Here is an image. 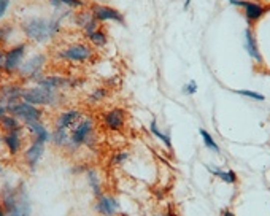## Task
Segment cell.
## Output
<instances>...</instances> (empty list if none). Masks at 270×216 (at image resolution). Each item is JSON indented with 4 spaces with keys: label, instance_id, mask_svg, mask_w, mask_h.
Returning <instances> with one entry per match:
<instances>
[{
    "label": "cell",
    "instance_id": "1",
    "mask_svg": "<svg viewBox=\"0 0 270 216\" xmlns=\"http://www.w3.org/2000/svg\"><path fill=\"white\" fill-rule=\"evenodd\" d=\"M24 35L35 43L53 40L60 30V19L56 18H29L22 22Z\"/></svg>",
    "mask_w": 270,
    "mask_h": 216
},
{
    "label": "cell",
    "instance_id": "2",
    "mask_svg": "<svg viewBox=\"0 0 270 216\" xmlns=\"http://www.w3.org/2000/svg\"><path fill=\"white\" fill-rule=\"evenodd\" d=\"M21 100L29 102L35 107H54L59 102V96L57 91H51L46 88H41V86H37V88L24 89Z\"/></svg>",
    "mask_w": 270,
    "mask_h": 216
},
{
    "label": "cell",
    "instance_id": "3",
    "mask_svg": "<svg viewBox=\"0 0 270 216\" xmlns=\"http://www.w3.org/2000/svg\"><path fill=\"white\" fill-rule=\"evenodd\" d=\"M94 131V121L91 118H83L76 123V126L70 132V142H68L67 148L68 150H78L83 145H89L91 137Z\"/></svg>",
    "mask_w": 270,
    "mask_h": 216
},
{
    "label": "cell",
    "instance_id": "4",
    "mask_svg": "<svg viewBox=\"0 0 270 216\" xmlns=\"http://www.w3.org/2000/svg\"><path fill=\"white\" fill-rule=\"evenodd\" d=\"M8 113L13 115L14 118H18L24 126L30 124V123H38V121H41V118H43V111L38 107L32 105L29 102H24V100H19V102H16L14 105H11L8 108Z\"/></svg>",
    "mask_w": 270,
    "mask_h": 216
},
{
    "label": "cell",
    "instance_id": "5",
    "mask_svg": "<svg viewBox=\"0 0 270 216\" xmlns=\"http://www.w3.org/2000/svg\"><path fill=\"white\" fill-rule=\"evenodd\" d=\"M92 48L86 43H72L67 48H64L60 53L57 54V57H60L62 60H67V62H88V60L92 57Z\"/></svg>",
    "mask_w": 270,
    "mask_h": 216
},
{
    "label": "cell",
    "instance_id": "6",
    "mask_svg": "<svg viewBox=\"0 0 270 216\" xmlns=\"http://www.w3.org/2000/svg\"><path fill=\"white\" fill-rule=\"evenodd\" d=\"M25 48H27L25 43H19V45H16L8 51H5L3 62H2V67L0 68L6 73H13L16 70H19V67L22 65V60H24Z\"/></svg>",
    "mask_w": 270,
    "mask_h": 216
},
{
    "label": "cell",
    "instance_id": "7",
    "mask_svg": "<svg viewBox=\"0 0 270 216\" xmlns=\"http://www.w3.org/2000/svg\"><path fill=\"white\" fill-rule=\"evenodd\" d=\"M46 64V56L45 54H37V56H32L29 60L19 67V75L24 76V78H29V80H40L41 78V73H43V68H45Z\"/></svg>",
    "mask_w": 270,
    "mask_h": 216
},
{
    "label": "cell",
    "instance_id": "8",
    "mask_svg": "<svg viewBox=\"0 0 270 216\" xmlns=\"http://www.w3.org/2000/svg\"><path fill=\"white\" fill-rule=\"evenodd\" d=\"M45 145L46 143H41L38 140H33L27 150L24 151V164L29 167L30 172H35L37 166L40 164L41 158H43V153H45Z\"/></svg>",
    "mask_w": 270,
    "mask_h": 216
},
{
    "label": "cell",
    "instance_id": "9",
    "mask_svg": "<svg viewBox=\"0 0 270 216\" xmlns=\"http://www.w3.org/2000/svg\"><path fill=\"white\" fill-rule=\"evenodd\" d=\"M94 210L102 216H116L119 212V202L115 196L102 194L97 197V202L94 205Z\"/></svg>",
    "mask_w": 270,
    "mask_h": 216
},
{
    "label": "cell",
    "instance_id": "10",
    "mask_svg": "<svg viewBox=\"0 0 270 216\" xmlns=\"http://www.w3.org/2000/svg\"><path fill=\"white\" fill-rule=\"evenodd\" d=\"M30 213H32L30 199L27 196L25 188L21 185L18 186V202H16V205L10 212H6V216H30Z\"/></svg>",
    "mask_w": 270,
    "mask_h": 216
},
{
    "label": "cell",
    "instance_id": "11",
    "mask_svg": "<svg viewBox=\"0 0 270 216\" xmlns=\"http://www.w3.org/2000/svg\"><path fill=\"white\" fill-rule=\"evenodd\" d=\"M91 13L97 22H105V21H116V22H124L123 14L118 10L107 5H92L91 6Z\"/></svg>",
    "mask_w": 270,
    "mask_h": 216
},
{
    "label": "cell",
    "instance_id": "12",
    "mask_svg": "<svg viewBox=\"0 0 270 216\" xmlns=\"http://www.w3.org/2000/svg\"><path fill=\"white\" fill-rule=\"evenodd\" d=\"M22 88L16 84H5L0 88V105L6 107V110L10 108L11 105H14L16 102L21 100L22 96Z\"/></svg>",
    "mask_w": 270,
    "mask_h": 216
},
{
    "label": "cell",
    "instance_id": "13",
    "mask_svg": "<svg viewBox=\"0 0 270 216\" xmlns=\"http://www.w3.org/2000/svg\"><path fill=\"white\" fill-rule=\"evenodd\" d=\"M103 124L110 131H121L126 123V113L123 108H113L103 115Z\"/></svg>",
    "mask_w": 270,
    "mask_h": 216
},
{
    "label": "cell",
    "instance_id": "14",
    "mask_svg": "<svg viewBox=\"0 0 270 216\" xmlns=\"http://www.w3.org/2000/svg\"><path fill=\"white\" fill-rule=\"evenodd\" d=\"M3 146L6 148V151L11 154V156H16L19 154L22 150V137H21V129L19 131H10L5 132L2 137Z\"/></svg>",
    "mask_w": 270,
    "mask_h": 216
},
{
    "label": "cell",
    "instance_id": "15",
    "mask_svg": "<svg viewBox=\"0 0 270 216\" xmlns=\"http://www.w3.org/2000/svg\"><path fill=\"white\" fill-rule=\"evenodd\" d=\"M81 119V111L78 110H67V111H62L57 118H56V123H54V127L57 129H65V131H70L72 127L76 126L78 121Z\"/></svg>",
    "mask_w": 270,
    "mask_h": 216
},
{
    "label": "cell",
    "instance_id": "16",
    "mask_svg": "<svg viewBox=\"0 0 270 216\" xmlns=\"http://www.w3.org/2000/svg\"><path fill=\"white\" fill-rule=\"evenodd\" d=\"M37 83H38V86H41V88H46V89H51V91H59V89L67 88V86H72L70 80L64 78V76H57V75L41 76Z\"/></svg>",
    "mask_w": 270,
    "mask_h": 216
},
{
    "label": "cell",
    "instance_id": "17",
    "mask_svg": "<svg viewBox=\"0 0 270 216\" xmlns=\"http://www.w3.org/2000/svg\"><path fill=\"white\" fill-rule=\"evenodd\" d=\"M75 22L84 30L86 35H89L91 32H94L95 29H99V22H97V19H95L94 16H92L91 11H81V13H78V14L75 16Z\"/></svg>",
    "mask_w": 270,
    "mask_h": 216
},
{
    "label": "cell",
    "instance_id": "18",
    "mask_svg": "<svg viewBox=\"0 0 270 216\" xmlns=\"http://www.w3.org/2000/svg\"><path fill=\"white\" fill-rule=\"evenodd\" d=\"M25 129L29 131V134L33 137V140H38L41 143H46L51 142V132L45 127V124L38 121V123H30V124H25Z\"/></svg>",
    "mask_w": 270,
    "mask_h": 216
},
{
    "label": "cell",
    "instance_id": "19",
    "mask_svg": "<svg viewBox=\"0 0 270 216\" xmlns=\"http://www.w3.org/2000/svg\"><path fill=\"white\" fill-rule=\"evenodd\" d=\"M245 49H247V53L250 54V57L255 59L258 64L263 62V57H261V53H259V48H258V43H256V38H255V33H253V29L245 30Z\"/></svg>",
    "mask_w": 270,
    "mask_h": 216
},
{
    "label": "cell",
    "instance_id": "20",
    "mask_svg": "<svg viewBox=\"0 0 270 216\" xmlns=\"http://www.w3.org/2000/svg\"><path fill=\"white\" fill-rule=\"evenodd\" d=\"M242 6H243V10H245V16H247L248 22H256L261 16L266 13L264 5L256 3V2H245V0H243Z\"/></svg>",
    "mask_w": 270,
    "mask_h": 216
},
{
    "label": "cell",
    "instance_id": "21",
    "mask_svg": "<svg viewBox=\"0 0 270 216\" xmlns=\"http://www.w3.org/2000/svg\"><path fill=\"white\" fill-rule=\"evenodd\" d=\"M51 142H53L57 148H67L68 142H70V131L54 127V131L51 132Z\"/></svg>",
    "mask_w": 270,
    "mask_h": 216
},
{
    "label": "cell",
    "instance_id": "22",
    "mask_svg": "<svg viewBox=\"0 0 270 216\" xmlns=\"http://www.w3.org/2000/svg\"><path fill=\"white\" fill-rule=\"evenodd\" d=\"M86 180H88V185L91 188L92 194L97 199L99 196H102V185H100V178L95 169H88L86 170Z\"/></svg>",
    "mask_w": 270,
    "mask_h": 216
},
{
    "label": "cell",
    "instance_id": "23",
    "mask_svg": "<svg viewBox=\"0 0 270 216\" xmlns=\"http://www.w3.org/2000/svg\"><path fill=\"white\" fill-rule=\"evenodd\" d=\"M208 170H210V174L218 177V178H221L224 183H228V185H234V183H237V175H235V172L234 170H223V169H218V167H210L208 166Z\"/></svg>",
    "mask_w": 270,
    "mask_h": 216
},
{
    "label": "cell",
    "instance_id": "24",
    "mask_svg": "<svg viewBox=\"0 0 270 216\" xmlns=\"http://www.w3.org/2000/svg\"><path fill=\"white\" fill-rule=\"evenodd\" d=\"M0 127L3 129V132H10V131H19V129H22L21 126V121L18 118H14L13 115L6 113L2 121H0Z\"/></svg>",
    "mask_w": 270,
    "mask_h": 216
},
{
    "label": "cell",
    "instance_id": "25",
    "mask_svg": "<svg viewBox=\"0 0 270 216\" xmlns=\"http://www.w3.org/2000/svg\"><path fill=\"white\" fill-rule=\"evenodd\" d=\"M89 38V41L92 43L94 46H97V48H103L107 45V33L103 29H95L94 32H91L89 35H86Z\"/></svg>",
    "mask_w": 270,
    "mask_h": 216
},
{
    "label": "cell",
    "instance_id": "26",
    "mask_svg": "<svg viewBox=\"0 0 270 216\" xmlns=\"http://www.w3.org/2000/svg\"><path fill=\"white\" fill-rule=\"evenodd\" d=\"M150 131H151V134H154L156 137H158L161 142H164V143H165V146H167V148H172V142H170V134H164V132L161 131V129L158 127V123H156V121H151Z\"/></svg>",
    "mask_w": 270,
    "mask_h": 216
},
{
    "label": "cell",
    "instance_id": "27",
    "mask_svg": "<svg viewBox=\"0 0 270 216\" xmlns=\"http://www.w3.org/2000/svg\"><path fill=\"white\" fill-rule=\"evenodd\" d=\"M200 135H202V138H204V143H205V146L208 150H212L213 153H221V150H220V146H218V143L215 142V138L212 137V134H208L205 129H200Z\"/></svg>",
    "mask_w": 270,
    "mask_h": 216
},
{
    "label": "cell",
    "instance_id": "28",
    "mask_svg": "<svg viewBox=\"0 0 270 216\" xmlns=\"http://www.w3.org/2000/svg\"><path fill=\"white\" fill-rule=\"evenodd\" d=\"M107 94H108V91H107L105 88H97V89H94V91L89 94V100H91L92 103H97V102L105 99Z\"/></svg>",
    "mask_w": 270,
    "mask_h": 216
},
{
    "label": "cell",
    "instance_id": "29",
    "mask_svg": "<svg viewBox=\"0 0 270 216\" xmlns=\"http://www.w3.org/2000/svg\"><path fill=\"white\" fill-rule=\"evenodd\" d=\"M237 94H240V96H245L248 99H253V100H266V97L263 96V94L259 92H255V91H248V89H240V91H235Z\"/></svg>",
    "mask_w": 270,
    "mask_h": 216
},
{
    "label": "cell",
    "instance_id": "30",
    "mask_svg": "<svg viewBox=\"0 0 270 216\" xmlns=\"http://www.w3.org/2000/svg\"><path fill=\"white\" fill-rule=\"evenodd\" d=\"M57 2L60 5H65L68 8H75V10H78V8H83L84 6V2L83 0H57Z\"/></svg>",
    "mask_w": 270,
    "mask_h": 216
},
{
    "label": "cell",
    "instance_id": "31",
    "mask_svg": "<svg viewBox=\"0 0 270 216\" xmlns=\"http://www.w3.org/2000/svg\"><path fill=\"white\" fill-rule=\"evenodd\" d=\"M183 92L188 94V96H194V94L197 92V84L196 81H189L185 88H183Z\"/></svg>",
    "mask_w": 270,
    "mask_h": 216
},
{
    "label": "cell",
    "instance_id": "32",
    "mask_svg": "<svg viewBox=\"0 0 270 216\" xmlns=\"http://www.w3.org/2000/svg\"><path fill=\"white\" fill-rule=\"evenodd\" d=\"M127 158H129V154L121 151V153H118V154H115V156H113V162L118 164V166H123V164L127 161Z\"/></svg>",
    "mask_w": 270,
    "mask_h": 216
},
{
    "label": "cell",
    "instance_id": "33",
    "mask_svg": "<svg viewBox=\"0 0 270 216\" xmlns=\"http://www.w3.org/2000/svg\"><path fill=\"white\" fill-rule=\"evenodd\" d=\"M8 8H10V0H0V19L6 14Z\"/></svg>",
    "mask_w": 270,
    "mask_h": 216
},
{
    "label": "cell",
    "instance_id": "34",
    "mask_svg": "<svg viewBox=\"0 0 270 216\" xmlns=\"http://www.w3.org/2000/svg\"><path fill=\"white\" fill-rule=\"evenodd\" d=\"M10 30H11L10 25H3V27H0V43H3L8 38V35H10Z\"/></svg>",
    "mask_w": 270,
    "mask_h": 216
},
{
    "label": "cell",
    "instance_id": "35",
    "mask_svg": "<svg viewBox=\"0 0 270 216\" xmlns=\"http://www.w3.org/2000/svg\"><path fill=\"white\" fill-rule=\"evenodd\" d=\"M8 113V110H6V107H3V105H0V121H2V118L5 116Z\"/></svg>",
    "mask_w": 270,
    "mask_h": 216
},
{
    "label": "cell",
    "instance_id": "36",
    "mask_svg": "<svg viewBox=\"0 0 270 216\" xmlns=\"http://www.w3.org/2000/svg\"><path fill=\"white\" fill-rule=\"evenodd\" d=\"M229 2H231L232 5H235V6H242L243 0H229Z\"/></svg>",
    "mask_w": 270,
    "mask_h": 216
},
{
    "label": "cell",
    "instance_id": "37",
    "mask_svg": "<svg viewBox=\"0 0 270 216\" xmlns=\"http://www.w3.org/2000/svg\"><path fill=\"white\" fill-rule=\"evenodd\" d=\"M221 216H234V213H231L228 209H224V210L221 212Z\"/></svg>",
    "mask_w": 270,
    "mask_h": 216
},
{
    "label": "cell",
    "instance_id": "38",
    "mask_svg": "<svg viewBox=\"0 0 270 216\" xmlns=\"http://www.w3.org/2000/svg\"><path fill=\"white\" fill-rule=\"evenodd\" d=\"M0 216H6V212H5V209H3V205L0 204Z\"/></svg>",
    "mask_w": 270,
    "mask_h": 216
},
{
    "label": "cell",
    "instance_id": "39",
    "mask_svg": "<svg viewBox=\"0 0 270 216\" xmlns=\"http://www.w3.org/2000/svg\"><path fill=\"white\" fill-rule=\"evenodd\" d=\"M3 54H5V53H3L2 49H0V67H2V62H3Z\"/></svg>",
    "mask_w": 270,
    "mask_h": 216
},
{
    "label": "cell",
    "instance_id": "40",
    "mask_svg": "<svg viewBox=\"0 0 270 216\" xmlns=\"http://www.w3.org/2000/svg\"><path fill=\"white\" fill-rule=\"evenodd\" d=\"M3 174V166H2V162H0V175Z\"/></svg>",
    "mask_w": 270,
    "mask_h": 216
},
{
    "label": "cell",
    "instance_id": "41",
    "mask_svg": "<svg viewBox=\"0 0 270 216\" xmlns=\"http://www.w3.org/2000/svg\"><path fill=\"white\" fill-rule=\"evenodd\" d=\"M156 216H162V215H156Z\"/></svg>",
    "mask_w": 270,
    "mask_h": 216
}]
</instances>
